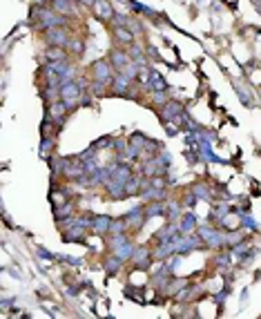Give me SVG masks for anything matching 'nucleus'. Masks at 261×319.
Masks as SVG:
<instances>
[{"instance_id":"nucleus-12","label":"nucleus","mask_w":261,"mask_h":319,"mask_svg":"<svg viewBox=\"0 0 261 319\" xmlns=\"http://www.w3.org/2000/svg\"><path fill=\"white\" fill-rule=\"evenodd\" d=\"M45 56L49 58V63H58V60H67V52H65V47H49Z\"/></svg>"},{"instance_id":"nucleus-27","label":"nucleus","mask_w":261,"mask_h":319,"mask_svg":"<svg viewBox=\"0 0 261 319\" xmlns=\"http://www.w3.org/2000/svg\"><path fill=\"white\" fill-rule=\"evenodd\" d=\"M78 2H81V5H85V7H94V5H96V0H78Z\"/></svg>"},{"instance_id":"nucleus-7","label":"nucleus","mask_w":261,"mask_h":319,"mask_svg":"<svg viewBox=\"0 0 261 319\" xmlns=\"http://www.w3.org/2000/svg\"><path fill=\"white\" fill-rule=\"evenodd\" d=\"M130 83H132V78L127 76L125 72H118L114 76V83H112V89H114L116 94H127L130 92Z\"/></svg>"},{"instance_id":"nucleus-8","label":"nucleus","mask_w":261,"mask_h":319,"mask_svg":"<svg viewBox=\"0 0 261 319\" xmlns=\"http://www.w3.org/2000/svg\"><path fill=\"white\" fill-rule=\"evenodd\" d=\"M127 226L134 228V230H139L141 226L145 223V219H147V214H145V208H134L130 214H127Z\"/></svg>"},{"instance_id":"nucleus-15","label":"nucleus","mask_w":261,"mask_h":319,"mask_svg":"<svg viewBox=\"0 0 261 319\" xmlns=\"http://www.w3.org/2000/svg\"><path fill=\"white\" fill-rule=\"evenodd\" d=\"M134 250H136V248H134V246H132V243H130V241H127V243H123V246H121V248H116V250H114V255H116V257H118V259H123V261H127V259H132V257H134Z\"/></svg>"},{"instance_id":"nucleus-23","label":"nucleus","mask_w":261,"mask_h":319,"mask_svg":"<svg viewBox=\"0 0 261 319\" xmlns=\"http://www.w3.org/2000/svg\"><path fill=\"white\" fill-rule=\"evenodd\" d=\"M243 239H246V234H243V232H232V237H226V243L234 246V243H243Z\"/></svg>"},{"instance_id":"nucleus-4","label":"nucleus","mask_w":261,"mask_h":319,"mask_svg":"<svg viewBox=\"0 0 261 319\" xmlns=\"http://www.w3.org/2000/svg\"><path fill=\"white\" fill-rule=\"evenodd\" d=\"M110 63L116 72H123L125 67L132 65V56L125 52V49H112L110 52Z\"/></svg>"},{"instance_id":"nucleus-19","label":"nucleus","mask_w":261,"mask_h":319,"mask_svg":"<svg viewBox=\"0 0 261 319\" xmlns=\"http://www.w3.org/2000/svg\"><path fill=\"white\" fill-rule=\"evenodd\" d=\"M163 201H152L147 208H145V214L147 217H154V214H163Z\"/></svg>"},{"instance_id":"nucleus-26","label":"nucleus","mask_w":261,"mask_h":319,"mask_svg":"<svg viewBox=\"0 0 261 319\" xmlns=\"http://www.w3.org/2000/svg\"><path fill=\"white\" fill-rule=\"evenodd\" d=\"M38 257H43V259H54V255H49L47 250H43V248L38 250Z\"/></svg>"},{"instance_id":"nucleus-25","label":"nucleus","mask_w":261,"mask_h":319,"mask_svg":"<svg viewBox=\"0 0 261 319\" xmlns=\"http://www.w3.org/2000/svg\"><path fill=\"white\" fill-rule=\"evenodd\" d=\"M67 47H69V52H74V54H81V52H83V43H81V40H74V38H72Z\"/></svg>"},{"instance_id":"nucleus-1","label":"nucleus","mask_w":261,"mask_h":319,"mask_svg":"<svg viewBox=\"0 0 261 319\" xmlns=\"http://www.w3.org/2000/svg\"><path fill=\"white\" fill-rule=\"evenodd\" d=\"M116 69L112 67V63H107V60H94L92 63V76L94 81H101V83H107V85H112L114 83V76H116Z\"/></svg>"},{"instance_id":"nucleus-28","label":"nucleus","mask_w":261,"mask_h":319,"mask_svg":"<svg viewBox=\"0 0 261 319\" xmlns=\"http://www.w3.org/2000/svg\"><path fill=\"white\" fill-rule=\"evenodd\" d=\"M147 54H150V58H159V52H156V47H147Z\"/></svg>"},{"instance_id":"nucleus-9","label":"nucleus","mask_w":261,"mask_h":319,"mask_svg":"<svg viewBox=\"0 0 261 319\" xmlns=\"http://www.w3.org/2000/svg\"><path fill=\"white\" fill-rule=\"evenodd\" d=\"M114 38L118 40L123 47H130V45H134V36H132V31L127 27H114Z\"/></svg>"},{"instance_id":"nucleus-21","label":"nucleus","mask_w":261,"mask_h":319,"mask_svg":"<svg viewBox=\"0 0 261 319\" xmlns=\"http://www.w3.org/2000/svg\"><path fill=\"white\" fill-rule=\"evenodd\" d=\"M197 226V219H194L192 212L183 214V221H181V230H192V228Z\"/></svg>"},{"instance_id":"nucleus-5","label":"nucleus","mask_w":261,"mask_h":319,"mask_svg":"<svg viewBox=\"0 0 261 319\" xmlns=\"http://www.w3.org/2000/svg\"><path fill=\"white\" fill-rule=\"evenodd\" d=\"M69 107H67V103L65 101H54L52 105L47 107V114H49V118H52L54 123H58V125H63V116H65V112H67Z\"/></svg>"},{"instance_id":"nucleus-24","label":"nucleus","mask_w":261,"mask_h":319,"mask_svg":"<svg viewBox=\"0 0 261 319\" xmlns=\"http://www.w3.org/2000/svg\"><path fill=\"white\" fill-rule=\"evenodd\" d=\"M192 192H194V197H201V199H205V201H208V197H210V194H208V188H205V185H197V188H194Z\"/></svg>"},{"instance_id":"nucleus-16","label":"nucleus","mask_w":261,"mask_h":319,"mask_svg":"<svg viewBox=\"0 0 261 319\" xmlns=\"http://www.w3.org/2000/svg\"><path fill=\"white\" fill-rule=\"evenodd\" d=\"M150 85L154 87V92H165L168 89V83L161 74H150Z\"/></svg>"},{"instance_id":"nucleus-29","label":"nucleus","mask_w":261,"mask_h":319,"mask_svg":"<svg viewBox=\"0 0 261 319\" xmlns=\"http://www.w3.org/2000/svg\"><path fill=\"white\" fill-rule=\"evenodd\" d=\"M123 5H130L132 7V0H123Z\"/></svg>"},{"instance_id":"nucleus-14","label":"nucleus","mask_w":261,"mask_h":319,"mask_svg":"<svg viewBox=\"0 0 261 319\" xmlns=\"http://www.w3.org/2000/svg\"><path fill=\"white\" fill-rule=\"evenodd\" d=\"M52 7L58 11V14H63V16L74 14V2H72V0H54Z\"/></svg>"},{"instance_id":"nucleus-13","label":"nucleus","mask_w":261,"mask_h":319,"mask_svg":"<svg viewBox=\"0 0 261 319\" xmlns=\"http://www.w3.org/2000/svg\"><path fill=\"white\" fill-rule=\"evenodd\" d=\"M54 150H56V139H52V136H43V145H40V156H43V159H49V152L54 154Z\"/></svg>"},{"instance_id":"nucleus-6","label":"nucleus","mask_w":261,"mask_h":319,"mask_svg":"<svg viewBox=\"0 0 261 319\" xmlns=\"http://www.w3.org/2000/svg\"><path fill=\"white\" fill-rule=\"evenodd\" d=\"M94 9H96V16L103 20V23H112L114 16H116V11L112 9V2H107V0H96Z\"/></svg>"},{"instance_id":"nucleus-22","label":"nucleus","mask_w":261,"mask_h":319,"mask_svg":"<svg viewBox=\"0 0 261 319\" xmlns=\"http://www.w3.org/2000/svg\"><path fill=\"white\" fill-rule=\"evenodd\" d=\"M107 83H101V81H94L92 83V94H96V96H103V94L107 92Z\"/></svg>"},{"instance_id":"nucleus-10","label":"nucleus","mask_w":261,"mask_h":319,"mask_svg":"<svg viewBox=\"0 0 261 319\" xmlns=\"http://www.w3.org/2000/svg\"><path fill=\"white\" fill-rule=\"evenodd\" d=\"M110 226H112L110 217H94V221H92V228L96 234H110Z\"/></svg>"},{"instance_id":"nucleus-18","label":"nucleus","mask_w":261,"mask_h":319,"mask_svg":"<svg viewBox=\"0 0 261 319\" xmlns=\"http://www.w3.org/2000/svg\"><path fill=\"white\" fill-rule=\"evenodd\" d=\"M125 228H127V219H114L110 226V234H123Z\"/></svg>"},{"instance_id":"nucleus-17","label":"nucleus","mask_w":261,"mask_h":319,"mask_svg":"<svg viewBox=\"0 0 261 319\" xmlns=\"http://www.w3.org/2000/svg\"><path fill=\"white\" fill-rule=\"evenodd\" d=\"M103 266H105V270L107 272H116V270H118V268H121L123 266V259H118V257H107V259H105V263H103Z\"/></svg>"},{"instance_id":"nucleus-20","label":"nucleus","mask_w":261,"mask_h":319,"mask_svg":"<svg viewBox=\"0 0 261 319\" xmlns=\"http://www.w3.org/2000/svg\"><path fill=\"white\" fill-rule=\"evenodd\" d=\"M136 190H139V192H141V179H139V176H134V174H132V176H130V181H127V183H125V192H127V194H134Z\"/></svg>"},{"instance_id":"nucleus-11","label":"nucleus","mask_w":261,"mask_h":319,"mask_svg":"<svg viewBox=\"0 0 261 319\" xmlns=\"http://www.w3.org/2000/svg\"><path fill=\"white\" fill-rule=\"evenodd\" d=\"M134 263L136 266H141V268H150V263H152V255L147 252V248H141V250H134Z\"/></svg>"},{"instance_id":"nucleus-2","label":"nucleus","mask_w":261,"mask_h":319,"mask_svg":"<svg viewBox=\"0 0 261 319\" xmlns=\"http://www.w3.org/2000/svg\"><path fill=\"white\" fill-rule=\"evenodd\" d=\"M81 85L78 83H65V85H60V101L67 103V107L72 110V107H76L78 103H81Z\"/></svg>"},{"instance_id":"nucleus-3","label":"nucleus","mask_w":261,"mask_h":319,"mask_svg":"<svg viewBox=\"0 0 261 319\" xmlns=\"http://www.w3.org/2000/svg\"><path fill=\"white\" fill-rule=\"evenodd\" d=\"M45 40H47L49 47H67L72 38L67 36L65 27H52L45 31Z\"/></svg>"}]
</instances>
